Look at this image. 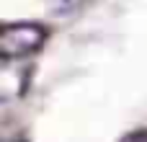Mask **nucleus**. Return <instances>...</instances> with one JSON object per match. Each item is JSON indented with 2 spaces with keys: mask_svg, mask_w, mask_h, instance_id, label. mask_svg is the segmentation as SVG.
<instances>
[{
  "mask_svg": "<svg viewBox=\"0 0 147 142\" xmlns=\"http://www.w3.org/2000/svg\"><path fill=\"white\" fill-rule=\"evenodd\" d=\"M80 3H83V0H47V8H49L52 13H57V16H65V13L75 10Z\"/></svg>",
  "mask_w": 147,
  "mask_h": 142,
  "instance_id": "2",
  "label": "nucleus"
},
{
  "mask_svg": "<svg viewBox=\"0 0 147 142\" xmlns=\"http://www.w3.org/2000/svg\"><path fill=\"white\" fill-rule=\"evenodd\" d=\"M47 31L39 23H5L0 31V54L3 60H21L34 54L44 44Z\"/></svg>",
  "mask_w": 147,
  "mask_h": 142,
  "instance_id": "1",
  "label": "nucleus"
}]
</instances>
